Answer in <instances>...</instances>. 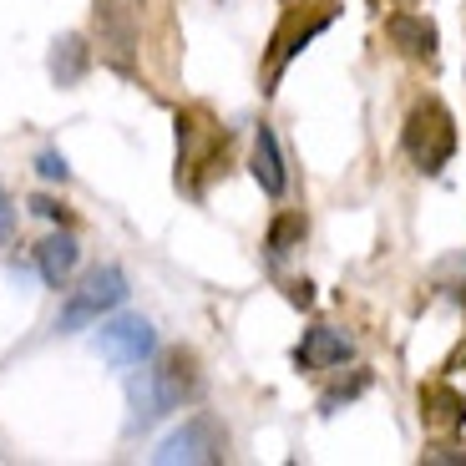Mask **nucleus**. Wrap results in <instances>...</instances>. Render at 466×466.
<instances>
[{
  "instance_id": "nucleus-9",
  "label": "nucleus",
  "mask_w": 466,
  "mask_h": 466,
  "mask_svg": "<svg viewBox=\"0 0 466 466\" xmlns=\"http://www.w3.org/2000/svg\"><path fill=\"white\" fill-rule=\"evenodd\" d=\"M385 35H390V46H396L400 56H410V61L436 66V56H441V31H436L426 15H416V11L385 15Z\"/></svg>"
},
{
  "instance_id": "nucleus-11",
  "label": "nucleus",
  "mask_w": 466,
  "mask_h": 466,
  "mask_svg": "<svg viewBox=\"0 0 466 466\" xmlns=\"http://www.w3.org/2000/svg\"><path fill=\"white\" fill-rule=\"evenodd\" d=\"M254 183L264 187L268 198H284V187H289V177H284V152H279V132L274 127H258L254 137Z\"/></svg>"
},
{
  "instance_id": "nucleus-18",
  "label": "nucleus",
  "mask_w": 466,
  "mask_h": 466,
  "mask_svg": "<svg viewBox=\"0 0 466 466\" xmlns=\"http://www.w3.org/2000/svg\"><path fill=\"white\" fill-rule=\"evenodd\" d=\"M11 228H15V213H11V198H5V187H0V244L11 238Z\"/></svg>"
},
{
  "instance_id": "nucleus-8",
  "label": "nucleus",
  "mask_w": 466,
  "mask_h": 466,
  "mask_svg": "<svg viewBox=\"0 0 466 466\" xmlns=\"http://www.w3.org/2000/svg\"><path fill=\"white\" fill-rule=\"evenodd\" d=\"M96 350H102V360L132 370V365H142L152 350H157V329H152V319H142V315H116V319H106V325L96 329Z\"/></svg>"
},
{
  "instance_id": "nucleus-4",
  "label": "nucleus",
  "mask_w": 466,
  "mask_h": 466,
  "mask_svg": "<svg viewBox=\"0 0 466 466\" xmlns=\"http://www.w3.org/2000/svg\"><path fill=\"white\" fill-rule=\"evenodd\" d=\"M406 157L420 167V173H441L446 163L456 157V116L446 112V102L426 96V102L410 106L406 116Z\"/></svg>"
},
{
  "instance_id": "nucleus-7",
  "label": "nucleus",
  "mask_w": 466,
  "mask_h": 466,
  "mask_svg": "<svg viewBox=\"0 0 466 466\" xmlns=\"http://www.w3.org/2000/svg\"><path fill=\"white\" fill-rule=\"evenodd\" d=\"M96 41H102V56L116 71H132L137 41H142V5L137 0H96Z\"/></svg>"
},
{
  "instance_id": "nucleus-10",
  "label": "nucleus",
  "mask_w": 466,
  "mask_h": 466,
  "mask_svg": "<svg viewBox=\"0 0 466 466\" xmlns=\"http://www.w3.org/2000/svg\"><path fill=\"white\" fill-rule=\"evenodd\" d=\"M350 355H355V345H350L345 329L315 325V329H304L299 350H294V365H299V370H339Z\"/></svg>"
},
{
  "instance_id": "nucleus-16",
  "label": "nucleus",
  "mask_w": 466,
  "mask_h": 466,
  "mask_svg": "<svg viewBox=\"0 0 466 466\" xmlns=\"http://www.w3.org/2000/svg\"><path fill=\"white\" fill-rule=\"evenodd\" d=\"M365 385H370V375H355V380H350V385H335V390H329V396L319 400V410H325V416H329V410H339V406H345V400H355V396H360Z\"/></svg>"
},
{
  "instance_id": "nucleus-19",
  "label": "nucleus",
  "mask_w": 466,
  "mask_h": 466,
  "mask_svg": "<svg viewBox=\"0 0 466 466\" xmlns=\"http://www.w3.org/2000/svg\"><path fill=\"white\" fill-rule=\"evenodd\" d=\"M31 213H41V218H61V203L56 198H31Z\"/></svg>"
},
{
  "instance_id": "nucleus-17",
  "label": "nucleus",
  "mask_w": 466,
  "mask_h": 466,
  "mask_svg": "<svg viewBox=\"0 0 466 466\" xmlns=\"http://www.w3.org/2000/svg\"><path fill=\"white\" fill-rule=\"evenodd\" d=\"M35 173L46 177V183H66L71 177V167H66V157H61V152H41V157H35Z\"/></svg>"
},
{
  "instance_id": "nucleus-3",
  "label": "nucleus",
  "mask_w": 466,
  "mask_h": 466,
  "mask_svg": "<svg viewBox=\"0 0 466 466\" xmlns=\"http://www.w3.org/2000/svg\"><path fill=\"white\" fill-rule=\"evenodd\" d=\"M335 15H339V0H284L279 25H274V35H268L264 92H279L289 61L299 56V51L309 46L319 31H329V25H335Z\"/></svg>"
},
{
  "instance_id": "nucleus-1",
  "label": "nucleus",
  "mask_w": 466,
  "mask_h": 466,
  "mask_svg": "<svg viewBox=\"0 0 466 466\" xmlns=\"http://www.w3.org/2000/svg\"><path fill=\"white\" fill-rule=\"evenodd\" d=\"M198 396V355L193 350H163L152 370H142L132 380V431H147L157 416L177 410L183 400Z\"/></svg>"
},
{
  "instance_id": "nucleus-20",
  "label": "nucleus",
  "mask_w": 466,
  "mask_h": 466,
  "mask_svg": "<svg viewBox=\"0 0 466 466\" xmlns=\"http://www.w3.org/2000/svg\"><path fill=\"white\" fill-rule=\"evenodd\" d=\"M426 461H451V466H466V451H426Z\"/></svg>"
},
{
  "instance_id": "nucleus-14",
  "label": "nucleus",
  "mask_w": 466,
  "mask_h": 466,
  "mask_svg": "<svg viewBox=\"0 0 466 466\" xmlns=\"http://www.w3.org/2000/svg\"><path fill=\"white\" fill-rule=\"evenodd\" d=\"M420 410H426L431 426L456 431V426L466 420V396H456V390H446V385H426V390H420Z\"/></svg>"
},
{
  "instance_id": "nucleus-6",
  "label": "nucleus",
  "mask_w": 466,
  "mask_h": 466,
  "mask_svg": "<svg viewBox=\"0 0 466 466\" xmlns=\"http://www.w3.org/2000/svg\"><path fill=\"white\" fill-rule=\"evenodd\" d=\"M223 456H228V436H223L218 420L213 416H187L183 426L152 451V461L157 466H213V461H223Z\"/></svg>"
},
{
  "instance_id": "nucleus-5",
  "label": "nucleus",
  "mask_w": 466,
  "mask_h": 466,
  "mask_svg": "<svg viewBox=\"0 0 466 466\" xmlns=\"http://www.w3.org/2000/svg\"><path fill=\"white\" fill-rule=\"evenodd\" d=\"M122 299H127V274H122L116 264L92 268V274L66 294V304H61V315H56V329L61 335H76V329L102 325Z\"/></svg>"
},
{
  "instance_id": "nucleus-13",
  "label": "nucleus",
  "mask_w": 466,
  "mask_h": 466,
  "mask_svg": "<svg viewBox=\"0 0 466 466\" xmlns=\"http://www.w3.org/2000/svg\"><path fill=\"white\" fill-rule=\"evenodd\" d=\"M76 258H82V244H76L71 233H51L46 244L35 248L41 279H46L51 289H66V279H71V268H76Z\"/></svg>"
},
{
  "instance_id": "nucleus-15",
  "label": "nucleus",
  "mask_w": 466,
  "mask_h": 466,
  "mask_svg": "<svg viewBox=\"0 0 466 466\" xmlns=\"http://www.w3.org/2000/svg\"><path fill=\"white\" fill-rule=\"evenodd\" d=\"M299 238H304V213H279V218H274V228H268V258H274V264H279V258H289Z\"/></svg>"
},
{
  "instance_id": "nucleus-2",
  "label": "nucleus",
  "mask_w": 466,
  "mask_h": 466,
  "mask_svg": "<svg viewBox=\"0 0 466 466\" xmlns=\"http://www.w3.org/2000/svg\"><path fill=\"white\" fill-rule=\"evenodd\" d=\"M223 163H228V127L213 122L208 106L177 112V187L203 198V187L223 173Z\"/></svg>"
},
{
  "instance_id": "nucleus-12",
  "label": "nucleus",
  "mask_w": 466,
  "mask_h": 466,
  "mask_svg": "<svg viewBox=\"0 0 466 466\" xmlns=\"http://www.w3.org/2000/svg\"><path fill=\"white\" fill-rule=\"evenodd\" d=\"M86 66H92V46H86V35H56V46H51L46 56V71L56 86H76L86 76Z\"/></svg>"
}]
</instances>
